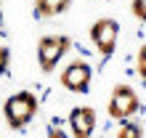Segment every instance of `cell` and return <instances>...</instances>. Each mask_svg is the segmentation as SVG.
Masks as SVG:
<instances>
[{
	"instance_id": "52a82bcc",
	"label": "cell",
	"mask_w": 146,
	"mask_h": 138,
	"mask_svg": "<svg viewBox=\"0 0 146 138\" xmlns=\"http://www.w3.org/2000/svg\"><path fill=\"white\" fill-rule=\"evenodd\" d=\"M72 0H35V8L40 16H58L69 8Z\"/></svg>"
},
{
	"instance_id": "6da1fadb",
	"label": "cell",
	"mask_w": 146,
	"mask_h": 138,
	"mask_svg": "<svg viewBox=\"0 0 146 138\" xmlns=\"http://www.w3.org/2000/svg\"><path fill=\"white\" fill-rule=\"evenodd\" d=\"M3 114H5V122L11 125L13 130H19V127H24L37 114V98L32 96L29 90L13 93V96L3 104Z\"/></svg>"
},
{
	"instance_id": "8fae6325",
	"label": "cell",
	"mask_w": 146,
	"mask_h": 138,
	"mask_svg": "<svg viewBox=\"0 0 146 138\" xmlns=\"http://www.w3.org/2000/svg\"><path fill=\"white\" fill-rule=\"evenodd\" d=\"M138 74H141V77H146V48H141V50H138Z\"/></svg>"
},
{
	"instance_id": "9c48e42d",
	"label": "cell",
	"mask_w": 146,
	"mask_h": 138,
	"mask_svg": "<svg viewBox=\"0 0 146 138\" xmlns=\"http://www.w3.org/2000/svg\"><path fill=\"white\" fill-rule=\"evenodd\" d=\"M8 64H11V50H8L5 45H0V74H5Z\"/></svg>"
},
{
	"instance_id": "30bf717a",
	"label": "cell",
	"mask_w": 146,
	"mask_h": 138,
	"mask_svg": "<svg viewBox=\"0 0 146 138\" xmlns=\"http://www.w3.org/2000/svg\"><path fill=\"white\" fill-rule=\"evenodd\" d=\"M143 3H146V0H133V13L138 16V21L146 19V8H143Z\"/></svg>"
},
{
	"instance_id": "7a4b0ae2",
	"label": "cell",
	"mask_w": 146,
	"mask_h": 138,
	"mask_svg": "<svg viewBox=\"0 0 146 138\" xmlns=\"http://www.w3.org/2000/svg\"><path fill=\"white\" fill-rule=\"evenodd\" d=\"M69 37L66 34H45L37 42V61L42 72H53V66L61 61V56L69 50Z\"/></svg>"
},
{
	"instance_id": "4fadbf2b",
	"label": "cell",
	"mask_w": 146,
	"mask_h": 138,
	"mask_svg": "<svg viewBox=\"0 0 146 138\" xmlns=\"http://www.w3.org/2000/svg\"><path fill=\"white\" fill-rule=\"evenodd\" d=\"M0 24H3V13H0Z\"/></svg>"
},
{
	"instance_id": "5b68a950",
	"label": "cell",
	"mask_w": 146,
	"mask_h": 138,
	"mask_svg": "<svg viewBox=\"0 0 146 138\" xmlns=\"http://www.w3.org/2000/svg\"><path fill=\"white\" fill-rule=\"evenodd\" d=\"M90 77H93V69L90 64L85 61H72L69 66L61 72V85L72 93H85L90 85Z\"/></svg>"
},
{
	"instance_id": "8992f818",
	"label": "cell",
	"mask_w": 146,
	"mask_h": 138,
	"mask_svg": "<svg viewBox=\"0 0 146 138\" xmlns=\"http://www.w3.org/2000/svg\"><path fill=\"white\" fill-rule=\"evenodd\" d=\"M69 127L74 138H90L96 130V111L90 106H77L69 114Z\"/></svg>"
},
{
	"instance_id": "3957f363",
	"label": "cell",
	"mask_w": 146,
	"mask_h": 138,
	"mask_svg": "<svg viewBox=\"0 0 146 138\" xmlns=\"http://www.w3.org/2000/svg\"><path fill=\"white\" fill-rule=\"evenodd\" d=\"M138 109H141V101L135 96V90L127 88V85H117L111 98H109V117L111 119H127Z\"/></svg>"
},
{
	"instance_id": "7c38bea8",
	"label": "cell",
	"mask_w": 146,
	"mask_h": 138,
	"mask_svg": "<svg viewBox=\"0 0 146 138\" xmlns=\"http://www.w3.org/2000/svg\"><path fill=\"white\" fill-rule=\"evenodd\" d=\"M48 138H69V135H66L61 127H50V130H48Z\"/></svg>"
},
{
	"instance_id": "277c9868",
	"label": "cell",
	"mask_w": 146,
	"mask_h": 138,
	"mask_svg": "<svg viewBox=\"0 0 146 138\" xmlns=\"http://www.w3.org/2000/svg\"><path fill=\"white\" fill-rule=\"evenodd\" d=\"M117 34H119V27H117L114 19H98L90 27V40L104 58L111 56V50L117 48Z\"/></svg>"
},
{
	"instance_id": "ba28073f",
	"label": "cell",
	"mask_w": 146,
	"mask_h": 138,
	"mask_svg": "<svg viewBox=\"0 0 146 138\" xmlns=\"http://www.w3.org/2000/svg\"><path fill=\"white\" fill-rule=\"evenodd\" d=\"M117 138H143V127L138 122H125L117 130Z\"/></svg>"
}]
</instances>
